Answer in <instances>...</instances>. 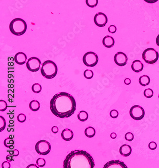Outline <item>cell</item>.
I'll list each match as a JSON object with an SVG mask.
<instances>
[{"instance_id":"cell-18","label":"cell","mask_w":159,"mask_h":168,"mask_svg":"<svg viewBox=\"0 0 159 168\" xmlns=\"http://www.w3.org/2000/svg\"><path fill=\"white\" fill-rule=\"evenodd\" d=\"M29 106L30 110L33 112H36V111H38L40 109V103L37 100H33L30 102Z\"/></svg>"},{"instance_id":"cell-26","label":"cell","mask_w":159,"mask_h":168,"mask_svg":"<svg viewBox=\"0 0 159 168\" xmlns=\"http://www.w3.org/2000/svg\"><path fill=\"white\" fill-rule=\"evenodd\" d=\"M144 95L147 98H150L154 95V91L150 88L146 89L144 91Z\"/></svg>"},{"instance_id":"cell-33","label":"cell","mask_w":159,"mask_h":168,"mask_svg":"<svg viewBox=\"0 0 159 168\" xmlns=\"http://www.w3.org/2000/svg\"><path fill=\"white\" fill-rule=\"evenodd\" d=\"M108 31L111 34H114L117 31V27L114 25H111L108 28Z\"/></svg>"},{"instance_id":"cell-13","label":"cell","mask_w":159,"mask_h":168,"mask_svg":"<svg viewBox=\"0 0 159 168\" xmlns=\"http://www.w3.org/2000/svg\"><path fill=\"white\" fill-rule=\"evenodd\" d=\"M15 62L18 65H23L27 60V56L25 53L22 52H19L16 54L15 56Z\"/></svg>"},{"instance_id":"cell-17","label":"cell","mask_w":159,"mask_h":168,"mask_svg":"<svg viewBox=\"0 0 159 168\" xmlns=\"http://www.w3.org/2000/svg\"><path fill=\"white\" fill-rule=\"evenodd\" d=\"M144 65L143 63L139 60H135L133 62L131 65V68L133 72H140L143 69Z\"/></svg>"},{"instance_id":"cell-43","label":"cell","mask_w":159,"mask_h":168,"mask_svg":"<svg viewBox=\"0 0 159 168\" xmlns=\"http://www.w3.org/2000/svg\"><path fill=\"white\" fill-rule=\"evenodd\" d=\"M156 42L157 46L159 47V34L157 36V37H156Z\"/></svg>"},{"instance_id":"cell-35","label":"cell","mask_w":159,"mask_h":168,"mask_svg":"<svg viewBox=\"0 0 159 168\" xmlns=\"http://www.w3.org/2000/svg\"><path fill=\"white\" fill-rule=\"evenodd\" d=\"M2 168H11V164L9 161H4L2 164Z\"/></svg>"},{"instance_id":"cell-27","label":"cell","mask_w":159,"mask_h":168,"mask_svg":"<svg viewBox=\"0 0 159 168\" xmlns=\"http://www.w3.org/2000/svg\"><path fill=\"white\" fill-rule=\"evenodd\" d=\"M6 125V122L5 118L2 116H0V132H2L5 130Z\"/></svg>"},{"instance_id":"cell-38","label":"cell","mask_w":159,"mask_h":168,"mask_svg":"<svg viewBox=\"0 0 159 168\" xmlns=\"http://www.w3.org/2000/svg\"><path fill=\"white\" fill-rule=\"evenodd\" d=\"M58 127L57 126H54L52 128L51 131L54 134H57L58 133Z\"/></svg>"},{"instance_id":"cell-36","label":"cell","mask_w":159,"mask_h":168,"mask_svg":"<svg viewBox=\"0 0 159 168\" xmlns=\"http://www.w3.org/2000/svg\"><path fill=\"white\" fill-rule=\"evenodd\" d=\"M14 157L15 156L12 155V154L8 155L6 157V159L7 161H9V162H11V161H13V159H14Z\"/></svg>"},{"instance_id":"cell-6","label":"cell","mask_w":159,"mask_h":168,"mask_svg":"<svg viewBox=\"0 0 159 168\" xmlns=\"http://www.w3.org/2000/svg\"><path fill=\"white\" fill-rule=\"evenodd\" d=\"M35 149L38 154L45 156L49 153L51 149V146L47 140H41L36 144Z\"/></svg>"},{"instance_id":"cell-39","label":"cell","mask_w":159,"mask_h":168,"mask_svg":"<svg viewBox=\"0 0 159 168\" xmlns=\"http://www.w3.org/2000/svg\"><path fill=\"white\" fill-rule=\"evenodd\" d=\"M144 1L148 4H154L158 1L159 0H144Z\"/></svg>"},{"instance_id":"cell-23","label":"cell","mask_w":159,"mask_h":168,"mask_svg":"<svg viewBox=\"0 0 159 168\" xmlns=\"http://www.w3.org/2000/svg\"><path fill=\"white\" fill-rule=\"evenodd\" d=\"M32 90L35 93H39L42 91L41 85L38 83L33 84L32 86Z\"/></svg>"},{"instance_id":"cell-40","label":"cell","mask_w":159,"mask_h":168,"mask_svg":"<svg viewBox=\"0 0 159 168\" xmlns=\"http://www.w3.org/2000/svg\"><path fill=\"white\" fill-rule=\"evenodd\" d=\"M124 82V83L126 85H130L131 83V80H130V79L126 78L125 79Z\"/></svg>"},{"instance_id":"cell-14","label":"cell","mask_w":159,"mask_h":168,"mask_svg":"<svg viewBox=\"0 0 159 168\" xmlns=\"http://www.w3.org/2000/svg\"><path fill=\"white\" fill-rule=\"evenodd\" d=\"M132 152L131 147L127 144H124L119 148V153L121 156L128 157L131 154Z\"/></svg>"},{"instance_id":"cell-1","label":"cell","mask_w":159,"mask_h":168,"mask_svg":"<svg viewBox=\"0 0 159 168\" xmlns=\"http://www.w3.org/2000/svg\"><path fill=\"white\" fill-rule=\"evenodd\" d=\"M50 108L56 117L60 118L69 117L76 111V100L69 93L60 92L55 94L50 100Z\"/></svg>"},{"instance_id":"cell-20","label":"cell","mask_w":159,"mask_h":168,"mask_svg":"<svg viewBox=\"0 0 159 168\" xmlns=\"http://www.w3.org/2000/svg\"><path fill=\"white\" fill-rule=\"evenodd\" d=\"M85 134L88 138H92L96 134V130L92 127H88L85 130Z\"/></svg>"},{"instance_id":"cell-10","label":"cell","mask_w":159,"mask_h":168,"mask_svg":"<svg viewBox=\"0 0 159 168\" xmlns=\"http://www.w3.org/2000/svg\"><path fill=\"white\" fill-rule=\"evenodd\" d=\"M94 21L95 25L99 27H104L108 23V17L103 12H98L95 16Z\"/></svg>"},{"instance_id":"cell-16","label":"cell","mask_w":159,"mask_h":168,"mask_svg":"<svg viewBox=\"0 0 159 168\" xmlns=\"http://www.w3.org/2000/svg\"><path fill=\"white\" fill-rule=\"evenodd\" d=\"M102 43L104 46L107 48H111L114 45V39L111 36H105L103 39Z\"/></svg>"},{"instance_id":"cell-30","label":"cell","mask_w":159,"mask_h":168,"mask_svg":"<svg viewBox=\"0 0 159 168\" xmlns=\"http://www.w3.org/2000/svg\"><path fill=\"white\" fill-rule=\"evenodd\" d=\"M17 121L20 123H24L26 120V117L23 114H20L17 117Z\"/></svg>"},{"instance_id":"cell-32","label":"cell","mask_w":159,"mask_h":168,"mask_svg":"<svg viewBox=\"0 0 159 168\" xmlns=\"http://www.w3.org/2000/svg\"><path fill=\"white\" fill-rule=\"evenodd\" d=\"M110 116L113 119H115L119 116V112L116 110H111L110 112Z\"/></svg>"},{"instance_id":"cell-21","label":"cell","mask_w":159,"mask_h":168,"mask_svg":"<svg viewBox=\"0 0 159 168\" xmlns=\"http://www.w3.org/2000/svg\"><path fill=\"white\" fill-rule=\"evenodd\" d=\"M78 118L81 122H85L88 120V114L86 111H81L78 114Z\"/></svg>"},{"instance_id":"cell-37","label":"cell","mask_w":159,"mask_h":168,"mask_svg":"<svg viewBox=\"0 0 159 168\" xmlns=\"http://www.w3.org/2000/svg\"><path fill=\"white\" fill-rule=\"evenodd\" d=\"M10 154L12 155L15 157H17L18 156L19 154V151H18L17 149H14V150H12V151H10Z\"/></svg>"},{"instance_id":"cell-29","label":"cell","mask_w":159,"mask_h":168,"mask_svg":"<svg viewBox=\"0 0 159 168\" xmlns=\"http://www.w3.org/2000/svg\"><path fill=\"white\" fill-rule=\"evenodd\" d=\"M36 163L37 166H39L40 168H42L45 166L46 161L43 158H38V159H37Z\"/></svg>"},{"instance_id":"cell-19","label":"cell","mask_w":159,"mask_h":168,"mask_svg":"<svg viewBox=\"0 0 159 168\" xmlns=\"http://www.w3.org/2000/svg\"><path fill=\"white\" fill-rule=\"evenodd\" d=\"M150 78L149 77L146 75L141 76L139 80L140 84L143 86H146L149 85L150 83Z\"/></svg>"},{"instance_id":"cell-11","label":"cell","mask_w":159,"mask_h":168,"mask_svg":"<svg viewBox=\"0 0 159 168\" xmlns=\"http://www.w3.org/2000/svg\"><path fill=\"white\" fill-rule=\"evenodd\" d=\"M114 60L115 63L119 66H124L127 64L128 57L124 53L118 52L115 55Z\"/></svg>"},{"instance_id":"cell-15","label":"cell","mask_w":159,"mask_h":168,"mask_svg":"<svg viewBox=\"0 0 159 168\" xmlns=\"http://www.w3.org/2000/svg\"><path fill=\"white\" fill-rule=\"evenodd\" d=\"M74 133L71 129L66 128L64 129L61 133V137L65 141H69L72 139Z\"/></svg>"},{"instance_id":"cell-3","label":"cell","mask_w":159,"mask_h":168,"mask_svg":"<svg viewBox=\"0 0 159 168\" xmlns=\"http://www.w3.org/2000/svg\"><path fill=\"white\" fill-rule=\"evenodd\" d=\"M58 68L57 64L50 60L45 61L42 65L41 73L43 77L47 79H52L57 76Z\"/></svg>"},{"instance_id":"cell-42","label":"cell","mask_w":159,"mask_h":168,"mask_svg":"<svg viewBox=\"0 0 159 168\" xmlns=\"http://www.w3.org/2000/svg\"><path fill=\"white\" fill-rule=\"evenodd\" d=\"M110 138L112 139H115L117 138V134L115 133H112L110 134Z\"/></svg>"},{"instance_id":"cell-34","label":"cell","mask_w":159,"mask_h":168,"mask_svg":"<svg viewBox=\"0 0 159 168\" xmlns=\"http://www.w3.org/2000/svg\"><path fill=\"white\" fill-rule=\"evenodd\" d=\"M157 144L154 141H152L149 144V148L151 150H155L157 148Z\"/></svg>"},{"instance_id":"cell-8","label":"cell","mask_w":159,"mask_h":168,"mask_svg":"<svg viewBox=\"0 0 159 168\" xmlns=\"http://www.w3.org/2000/svg\"><path fill=\"white\" fill-rule=\"evenodd\" d=\"M130 114L131 117L134 120H141L144 117V110L140 105H134L130 108Z\"/></svg>"},{"instance_id":"cell-2","label":"cell","mask_w":159,"mask_h":168,"mask_svg":"<svg viewBox=\"0 0 159 168\" xmlns=\"http://www.w3.org/2000/svg\"><path fill=\"white\" fill-rule=\"evenodd\" d=\"M94 160L91 155L83 150H75L69 153L63 162L64 168H94Z\"/></svg>"},{"instance_id":"cell-44","label":"cell","mask_w":159,"mask_h":168,"mask_svg":"<svg viewBox=\"0 0 159 168\" xmlns=\"http://www.w3.org/2000/svg\"><path fill=\"white\" fill-rule=\"evenodd\" d=\"M158 97H159V95H158Z\"/></svg>"},{"instance_id":"cell-31","label":"cell","mask_w":159,"mask_h":168,"mask_svg":"<svg viewBox=\"0 0 159 168\" xmlns=\"http://www.w3.org/2000/svg\"><path fill=\"white\" fill-rule=\"evenodd\" d=\"M125 138L128 141H132L134 139V135L132 133L128 132L125 135Z\"/></svg>"},{"instance_id":"cell-5","label":"cell","mask_w":159,"mask_h":168,"mask_svg":"<svg viewBox=\"0 0 159 168\" xmlns=\"http://www.w3.org/2000/svg\"><path fill=\"white\" fill-rule=\"evenodd\" d=\"M143 60L146 63L153 64L156 63L159 59V53L153 48H148L145 49L143 53Z\"/></svg>"},{"instance_id":"cell-7","label":"cell","mask_w":159,"mask_h":168,"mask_svg":"<svg viewBox=\"0 0 159 168\" xmlns=\"http://www.w3.org/2000/svg\"><path fill=\"white\" fill-rule=\"evenodd\" d=\"M98 56L94 52H88L85 54L83 57V62L84 64L87 67H93L98 64Z\"/></svg>"},{"instance_id":"cell-24","label":"cell","mask_w":159,"mask_h":168,"mask_svg":"<svg viewBox=\"0 0 159 168\" xmlns=\"http://www.w3.org/2000/svg\"><path fill=\"white\" fill-rule=\"evenodd\" d=\"M86 3L88 7L94 8L98 5V0H86Z\"/></svg>"},{"instance_id":"cell-9","label":"cell","mask_w":159,"mask_h":168,"mask_svg":"<svg viewBox=\"0 0 159 168\" xmlns=\"http://www.w3.org/2000/svg\"><path fill=\"white\" fill-rule=\"evenodd\" d=\"M26 65L27 68L29 71L35 72L40 70L41 62L39 58L33 57L28 59Z\"/></svg>"},{"instance_id":"cell-28","label":"cell","mask_w":159,"mask_h":168,"mask_svg":"<svg viewBox=\"0 0 159 168\" xmlns=\"http://www.w3.org/2000/svg\"><path fill=\"white\" fill-rule=\"evenodd\" d=\"M8 107V105L6 101L5 100H0V111L1 112H4L6 111Z\"/></svg>"},{"instance_id":"cell-41","label":"cell","mask_w":159,"mask_h":168,"mask_svg":"<svg viewBox=\"0 0 159 168\" xmlns=\"http://www.w3.org/2000/svg\"><path fill=\"white\" fill-rule=\"evenodd\" d=\"M39 166H37L36 165L34 164H31L29 165L27 168H38Z\"/></svg>"},{"instance_id":"cell-4","label":"cell","mask_w":159,"mask_h":168,"mask_svg":"<svg viewBox=\"0 0 159 168\" xmlns=\"http://www.w3.org/2000/svg\"><path fill=\"white\" fill-rule=\"evenodd\" d=\"M27 26L24 20L20 18L13 19L9 25L10 31L13 35L20 36L23 35L26 31Z\"/></svg>"},{"instance_id":"cell-12","label":"cell","mask_w":159,"mask_h":168,"mask_svg":"<svg viewBox=\"0 0 159 168\" xmlns=\"http://www.w3.org/2000/svg\"><path fill=\"white\" fill-rule=\"evenodd\" d=\"M104 168H127L126 164L120 160H111L104 165Z\"/></svg>"},{"instance_id":"cell-22","label":"cell","mask_w":159,"mask_h":168,"mask_svg":"<svg viewBox=\"0 0 159 168\" xmlns=\"http://www.w3.org/2000/svg\"><path fill=\"white\" fill-rule=\"evenodd\" d=\"M3 144H4L5 147L7 148H10L12 146H13V145L15 144V142L11 138H7L4 140Z\"/></svg>"},{"instance_id":"cell-25","label":"cell","mask_w":159,"mask_h":168,"mask_svg":"<svg viewBox=\"0 0 159 168\" xmlns=\"http://www.w3.org/2000/svg\"><path fill=\"white\" fill-rule=\"evenodd\" d=\"M84 76L85 78L88 79V80H90L93 77L94 73L92 71L90 70H86L84 72Z\"/></svg>"}]
</instances>
